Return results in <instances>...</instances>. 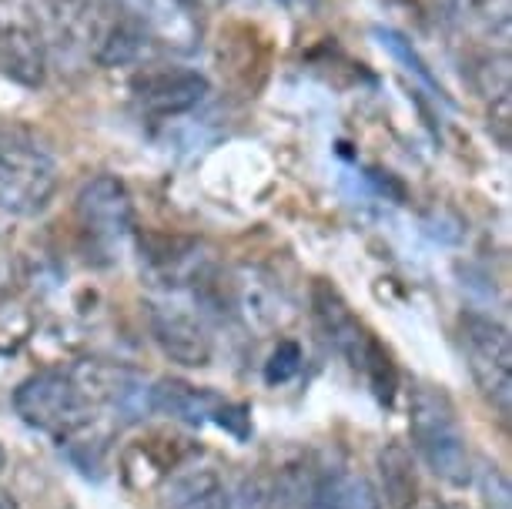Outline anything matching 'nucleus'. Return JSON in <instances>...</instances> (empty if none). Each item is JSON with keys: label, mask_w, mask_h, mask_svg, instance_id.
I'll return each mask as SVG.
<instances>
[{"label": "nucleus", "mask_w": 512, "mask_h": 509, "mask_svg": "<svg viewBox=\"0 0 512 509\" xmlns=\"http://www.w3.org/2000/svg\"><path fill=\"white\" fill-rule=\"evenodd\" d=\"M409 432L412 446L422 456V463L449 486L472 483V456L466 432H462L456 402L442 386L419 382L409 392Z\"/></svg>", "instance_id": "f257e3e1"}, {"label": "nucleus", "mask_w": 512, "mask_h": 509, "mask_svg": "<svg viewBox=\"0 0 512 509\" xmlns=\"http://www.w3.org/2000/svg\"><path fill=\"white\" fill-rule=\"evenodd\" d=\"M57 191V161L27 134H0V211L41 215Z\"/></svg>", "instance_id": "f03ea898"}, {"label": "nucleus", "mask_w": 512, "mask_h": 509, "mask_svg": "<svg viewBox=\"0 0 512 509\" xmlns=\"http://www.w3.org/2000/svg\"><path fill=\"white\" fill-rule=\"evenodd\" d=\"M14 409L31 429L51 432L64 443L74 432L88 429L94 409L81 399L67 372H37L14 392Z\"/></svg>", "instance_id": "7ed1b4c3"}, {"label": "nucleus", "mask_w": 512, "mask_h": 509, "mask_svg": "<svg viewBox=\"0 0 512 509\" xmlns=\"http://www.w3.org/2000/svg\"><path fill=\"white\" fill-rule=\"evenodd\" d=\"M67 376H71L74 389L81 392V399L94 412L108 409L114 412L118 422H138L144 416H151L148 406L151 386L144 382L138 369L108 359H81L67 369Z\"/></svg>", "instance_id": "20e7f679"}, {"label": "nucleus", "mask_w": 512, "mask_h": 509, "mask_svg": "<svg viewBox=\"0 0 512 509\" xmlns=\"http://www.w3.org/2000/svg\"><path fill=\"white\" fill-rule=\"evenodd\" d=\"M462 352H466L469 372L492 406L502 416L512 412V345L506 325L486 319V315H466L462 319Z\"/></svg>", "instance_id": "39448f33"}, {"label": "nucleus", "mask_w": 512, "mask_h": 509, "mask_svg": "<svg viewBox=\"0 0 512 509\" xmlns=\"http://www.w3.org/2000/svg\"><path fill=\"white\" fill-rule=\"evenodd\" d=\"M121 17L124 11L114 7L111 0H51L47 27H51L54 41H47V51H51V44H57L67 54L98 64L104 44L111 41Z\"/></svg>", "instance_id": "423d86ee"}, {"label": "nucleus", "mask_w": 512, "mask_h": 509, "mask_svg": "<svg viewBox=\"0 0 512 509\" xmlns=\"http://www.w3.org/2000/svg\"><path fill=\"white\" fill-rule=\"evenodd\" d=\"M0 74L24 88L44 84L47 37L31 0H0Z\"/></svg>", "instance_id": "0eeeda50"}, {"label": "nucleus", "mask_w": 512, "mask_h": 509, "mask_svg": "<svg viewBox=\"0 0 512 509\" xmlns=\"http://www.w3.org/2000/svg\"><path fill=\"white\" fill-rule=\"evenodd\" d=\"M77 222L81 232L104 252L124 245L134 225V208L128 185L114 175H94L77 191Z\"/></svg>", "instance_id": "6e6552de"}, {"label": "nucleus", "mask_w": 512, "mask_h": 509, "mask_svg": "<svg viewBox=\"0 0 512 509\" xmlns=\"http://www.w3.org/2000/svg\"><path fill=\"white\" fill-rule=\"evenodd\" d=\"M231 312L255 335H275L292 322V299L265 268L241 265L228 278Z\"/></svg>", "instance_id": "1a4fd4ad"}, {"label": "nucleus", "mask_w": 512, "mask_h": 509, "mask_svg": "<svg viewBox=\"0 0 512 509\" xmlns=\"http://www.w3.org/2000/svg\"><path fill=\"white\" fill-rule=\"evenodd\" d=\"M151 332L154 342L161 345V352L168 355L171 362L188 369H201L211 362V335L201 322V315H195L185 305H154L151 309Z\"/></svg>", "instance_id": "9d476101"}, {"label": "nucleus", "mask_w": 512, "mask_h": 509, "mask_svg": "<svg viewBox=\"0 0 512 509\" xmlns=\"http://www.w3.org/2000/svg\"><path fill=\"white\" fill-rule=\"evenodd\" d=\"M312 305H315V319L322 325L325 339L335 345V352L345 355L352 369H365L369 352L375 349V339H372V332L355 319V312L345 305L342 295L328 282H315Z\"/></svg>", "instance_id": "9b49d317"}, {"label": "nucleus", "mask_w": 512, "mask_h": 509, "mask_svg": "<svg viewBox=\"0 0 512 509\" xmlns=\"http://www.w3.org/2000/svg\"><path fill=\"white\" fill-rule=\"evenodd\" d=\"M208 94V78L188 67H164V71H148L134 88L144 114L154 118H175L191 108H198Z\"/></svg>", "instance_id": "f8f14e48"}, {"label": "nucleus", "mask_w": 512, "mask_h": 509, "mask_svg": "<svg viewBox=\"0 0 512 509\" xmlns=\"http://www.w3.org/2000/svg\"><path fill=\"white\" fill-rule=\"evenodd\" d=\"M198 0H134V17L144 24L148 37H158L164 47L178 54L195 51L201 44Z\"/></svg>", "instance_id": "ddd939ff"}, {"label": "nucleus", "mask_w": 512, "mask_h": 509, "mask_svg": "<svg viewBox=\"0 0 512 509\" xmlns=\"http://www.w3.org/2000/svg\"><path fill=\"white\" fill-rule=\"evenodd\" d=\"M148 406L151 412H158V416L188 422V426H205V422H215L221 406H225V399H221L215 389L191 386L185 379H158V382H151Z\"/></svg>", "instance_id": "4468645a"}, {"label": "nucleus", "mask_w": 512, "mask_h": 509, "mask_svg": "<svg viewBox=\"0 0 512 509\" xmlns=\"http://www.w3.org/2000/svg\"><path fill=\"white\" fill-rule=\"evenodd\" d=\"M379 476H382V506L389 509H415L419 503V476H415V459L402 443H385L379 453Z\"/></svg>", "instance_id": "2eb2a0df"}, {"label": "nucleus", "mask_w": 512, "mask_h": 509, "mask_svg": "<svg viewBox=\"0 0 512 509\" xmlns=\"http://www.w3.org/2000/svg\"><path fill=\"white\" fill-rule=\"evenodd\" d=\"M312 509H382V496L369 476L332 473L312 489Z\"/></svg>", "instance_id": "dca6fc26"}, {"label": "nucleus", "mask_w": 512, "mask_h": 509, "mask_svg": "<svg viewBox=\"0 0 512 509\" xmlns=\"http://www.w3.org/2000/svg\"><path fill=\"white\" fill-rule=\"evenodd\" d=\"M228 489L218 473L211 469H195V473L178 476L168 489L164 509H225Z\"/></svg>", "instance_id": "f3484780"}, {"label": "nucleus", "mask_w": 512, "mask_h": 509, "mask_svg": "<svg viewBox=\"0 0 512 509\" xmlns=\"http://www.w3.org/2000/svg\"><path fill=\"white\" fill-rule=\"evenodd\" d=\"M365 376H369V386L372 392L379 396V402H385V406H392L395 399V386H399V376H395V366L389 359V352L382 349L379 342H375V349L369 352V362H365Z\"/></svg>", "instance_id": "a211bd4d"}, {"label": "nucleus", "mask_w": 512, "mask_h": 509, "mask_svg": "<svg viewBox=\"0 0 512 509\" xmlns=\"http://www.w3.org/2000/svg\"><path fill=\"white\" fill-rule=\"evenodd\" d=\"M298 369H302V349H298V342L282 339L272 352V359L265 362V382L268 386H282V382L298 376Z\"/></svg>", "instance_id": "6ab92c4d"}, {"label": "nucleus", "mask_w": 512, "mask_h": 509, "mask_svg": "<svg viewBox=\"0 0 512 509\" xmlns=\"http://www.w3.org/2000/svg\"><path fill=\"white\" fill-rule=\"evenodd\" d=\"M479 486H482V503H486V509H512L509 479L499 466H482Z\"/></svg>", "instance_id": "aec40b11"}, {"label": "nucleus", "mask_w": 512, "mask_h": 509, "mask_svg": "<svg viewBox=\"0 0 512 509\" xmlns=\"http://www.w3.org/2000/svg\"><path fill=\"white\" fill-rule=\"evenodd\" d=\"M225 509H272V489L262 479H245L235 493H228Z\"/></svg>", "instance_id": "412c9836"}, {"label": "nucleus", "mask_w": 512, "mask_h": 509, "mask_svg": "<svg viewBox=\"0 0 512 509\" xmlns=\"http://www.w3.org/2000/svg\"><path fill=\"white\" fill-rule=\"evenodd\" d=\"M14 285H17V265H14V255L0 248V305H4L7 299H11Z\"/></svg>", "instance_id": "4be33fe9"}, {"label": "nucleus", "mask_w": 512, "mask_h": 509, "mask_svg": "<svg viewBox=\"0 0 512 509\" xmlns=\"http://www.w3.org/2000/svg\"><path fill=\"white\" fill-rule=\"evenodd\" d=\"M0 509H17V499L7 489H0Z\"/></svg>", "instance_id": "5701e85b"}, {"label": "nucleus", "mask_w": 512, "mask_h": 509, "mask_svg": "<svg viewBox=\"0 0 512 509\" xmlns=\"http://www.w3.org/2000/svg\"><path fill=\"white\" fill-rule=\"evenodd\" d=\"M198 4H221V0H198Z\"/></svg>", "instance_id": "b1692460"}, {"label": "nucleus", "mask_w": 512, "mask_h": 509, "mask_svg": "<svg viewBox=\"0 0 512 509\" xmlns=\"http://www.w3.org/2000/svg\"><path fill=\"white\" fill-rule=\"evenodd\" d=\"M0 469H4V449H0Z\"/></svg>", "instance_id": "393cba45"}]
</instances>
